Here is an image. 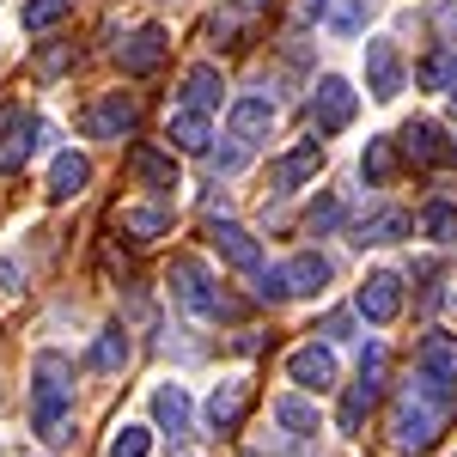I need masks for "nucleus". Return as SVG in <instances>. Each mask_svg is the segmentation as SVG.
Returning <instances> with one entry per match:
<instances>
[{
  "label": "nucleus",
  "instance_id": "nucleus-15",
  "mask_svg": "<svg viewBox=\"0 0 457 457\" xmlns=\"http://www.w3.org/2000/svg\"><path fill=\"white\" fill-rule=\"evenodd\" d=\"M245 409H250V385H245V378L220 385V390L208 396V421H213V433H238V421H245Z\"/></svg>",
  "mask_w": 457,
  "mask_h": 457
},
{
  "label": "nucleus",
  "instance_id": "nucleus-37",
  "mask_svg": "<svg viewBox=\"0 0 457 457\" xmlns=\"http://www.w3.org/2000/svg\"><path fill=\"white\" fill-rule=\"evenodd\" d=\"M323 336H336V342H342V336H353V317L348 312H329V317H323Z\"/></svg>",
  "mask_w": 457,
  "mask_h": 457
},
{
  "label": "nucleus",
  "instance_id": "nucleus-28",
  "mask_svg": "<svg viewBox=\"0 0 457 457\" xmlns=\"http://www.w3.org/2000/svg\"><path fill=\"white\" fill-rule=\"evenodd\" d=\"M122 360H129V336L110 323L104 336L92 342V372H122Z\"/></svg>",
  "mask_w": 457,
  "mask_h": 457
},
{
  "label": "nucleus",
  "instance_id": "nucleus-22",
  "mask_svg": "<svg viewBox=\"0 0 457 457\" xmlns=\"http://www.w3.org/2000/svg\"><path fill=\"white\" fill-rule=\"evenodd\" d=\"M421 378L457 385V336H427L421 342Z\"/></svg>",
  "mask_w": 457,
  "mask_h": 457
},
{
  "label": "nucleus",
  "instance_id": "nucleus-8",
  "mask_svg": "<svg viewBox=\"0 0 457 457\" xmlns=\"http://www.w3.org/2000/svg\"><path fill=\"white\" fill-rule=\"evenodd\" d=\"M31 403H73V366H68V353H55V348H43L31 360Z\"/></svg>",
  "mask_w": 457,
  "mask_h": 457
},
{
  "label": "nucleus",
  "instance_id": "nucleus-5",
  "mask_svg": "<svg viewBox=\"0 0 457 457\" xmlns=\"http://www.w3.org/2000/svg\"><path fill=\"white\" fill-rule=\"evenodd\" d=\"M353 86L342 79V73H323L312 92V135H336V129H348L353 122Z\"/></svg>",
  "mask_w": 457,
  "mask_h": 457
},
{
  "label": "nucleus",
  "instance_id": "nucleus-23",
  "mask_svg": "<svg viewBox=\"0 0 457 457\" xmlns=\"http://www.w3.org/2000/svg\"><path fill=\"white\" fill-rule=\"evenodd\" d=\"M31 427H37V439H49V445L73 439V403H31Z\"/></svg>",
  "mask_w": 457,
  "mask_h": 457
},
{
  "label": "nucleus",
  "instance_id": "nucleus-35",
  "mask_svg": "<svg viewBox=\"0 0 457 457\" xmlns=\"http://www.w3.org/2000/svg\"><path fill=\"white\" fill-rule=\"evenodd\" d=\"M336 220H342V202H336V195H323V202H317V208L305 213V226H312V232H329Z\"/></svg>",
  "mask_w": 457,
  "mask_h": 457
},
{
  "label": "nucleus",
  "instance_id": "nucleus-7",
  "mask_svg": "<svg viewBox=\"0 0 457 457\" xmlns=\"http://www.w3.org/2000/svg\"><path fill=\"white\" fill-rule=\"evenodd\" d=\"M37 135H43V122H37L31 110H12L6 122H0V171H25V159L37 153Z\"/></svg>",
  "mask_w": 457,
  "mask_h": 457
},
{
  "label": "nucleus",
  "instance_id": "nucleus-19",
  "mask_svg": "<svg viewBox=\"0 0 457 457\" xmlns=\"http://www.w3.org/2000/svg\"><path fill=\"white\" fill-rule=\"evenodd\" d=\"M86 183H92L86 153H55V165H49V202H73Z\"/></svg>",
  "mask_w": 457,
  "mask_h": 457
},
{
  "label": "nucleus",
  "instance_id": "nucleus-34",
  "mask_svg": "<svg viewBox=\"0 0 457 457\" xmlns=\"http://www.w3.org/2000/svg\"><path fill=\"white\" fill-rule=\"evenodd\" d=\"M153 452V433L146 427H122L116 439H110V457H146Z\"/></svg>",
  "mask_w": 457,
  "mask_h": 457
},
{
  "label": "nucleus",
  "instance_id": "nucleus-2",
  "mask_svg": "<svg viewBox=\"0 0 457 457\" xmlns=\"http://www.w3.org/2000/svg\"><path fill=\"white\" fill-rule=\"evenodd\" d=\"M171 293H177V305H183V312L226 317V299H220V287H213V275H208V262H202V256H177V262H171Z\"/></svg>",
  "mask_w": 457,
  "mask_h": 457
},
{
  "label": "nucleus",
  "instance_id": "nucleus-30",
  "mask_svg": "<svg viewBox=\"0 0 457 457\" xmlns=\"http://www.w3.org/2000/svg\"><path fill=\"white\" fill-rule=\"evenodd\" d=\"M372 6H378V0H336V6H329V31H336V37H353V31H366V19H372Z\"/></svg>",
  "mask_w": 457,
  "mask_h": 457
},
{
  "label": "nucleus",
  "instance_id": "nucleus-9",
  "mask_svg": "<svg viewBox=\"0 0 457 457\" xmlns=\"http://www.w3.org/2000/svg\"><path fill=\"white\" fill-rule=\"evenodd\" d=\"M226 129H232V141H262L269 129H275V98L269 92H245L238 104L226 110Z\"/></svg>",
  "mask_w": 457,
  "mask_h": 457
},
{
  "label": "nucleus",
  "instance_id": "nucleus-16",
  "mask_svg": "<svg viewBox=\"0 0 457 457\" xmlns=\"http://www.w3.org/2000/svg\"><path fill=\"white\" fill-rule=\"evenodd\" d=\"M220 92H226V79H220V68H213V62H195V68L183 73V104L195 110V116L220 110Z\"/></svg>",
  "mask_w": 457,
  "mask_h": 457
},
{
  "label": "nucleus",
  "instance_id": "nucleus-4",
  "mask_svg": "<svg viewBox=\"0 0 457 457\" xmlns=\"http://www.w3.org/2000/svg\"><path fill=\"white\" fill-rule=\"evenodd\" d=\"M135 122H141V104H135V92H104L98 104L79 116V129H86L92 141H122V135H135Z\"/></svg>",
  "mask_w": 457,
  "mask_h": 457
},
{
  "label": "nucleus",
  "instance_id": "nucleus-31",
  "mask_svg": "<svg viewBox=\"0 0 457 457\" xmlns=\"http://www.w3.org/2000/svg\"><path fill=\"white\" fill-rule=\"evenodd\" d=\"M372 403H378V385H366V378L348 385V396H342V433H353V427L366 421V415H372Z\"/></svg>",
  "mask_w": 457,
  "mask_h": 457
},
{
  "label": "nucleus",
  "instance_id": "nucleus-26",
  "mask_svg": "<svg viewBox=\"0 0 457 457\" xmlns=\"http://www.w3.org/2000/svg\"><path fill=\"white\" fill-rule=\"evenodd\" d=\"M68 12H73V0H25V6H19V25H25V31H55Z\"/></svg>",
  "mask_w": 457,
  "mask_h": 457
},
{
  "label": "nucleus",
  "instance_id": "nucleus-24",
  "mask_svg": "<svg viewBox=\"0 0 457 457\" xmlns=\"http://www.w3.org/2000/svg\"><path fill=\"white\" fill-rule=\"evenodd\" d=\"M415 79H421V92H457V49H433L415 68Z\"/></svg>",
  "mask_w": 457,
  "mask_h": 457
},
{
  "label": "nucleus",
  "instance_id": "nucleus-11",
  "mask_svg": "<svg viewBox=\"0 0 457 457\" xmlns=\"http://www.w3.org/2000/svg\"><path fill=\"white\" fill-rule=\"evenodd\" d=\"M366 92L390 104L396 92H403V55L390 49V43H366Z\"/></svg>",
  "mask_w": 457,
  "mask_h": 457
},
{
  "label": "nucleus",
  "instance_id": "nucleus-41",
  "mask_svg": "<svg viewBox=\"0 0 457 457\" xmlns=\"http://www.w3.org/2000/svg\"><path fill=\"white\" fill-rule=\"evenodd\" d=\"M452 305H457V299H452Z\"/></svg>",
  "mask_w": 457,
  "mask_h": 457
},
{
  "label": "nucleus",
  "instance_id": "nucleus-14",
  "mask_svg": "<svg viewBox=\"0 0 457 457\" xmlns=\"http://www.w3.org/2000/svg\"><path fill=\"white\" fill-rule=\"evenodd\" d=\"M165 55H171L165 31H159V25H141V31L122 43V73H135V79H141V73H153L159 62H165Z\"/></svg>",
  "mask_w": 457,
  "mask_h": 457
},
{
  "label": "nucleus",
  "instance_id": "nucleus-10",
  "mask_svg": "<svg viewBox=\"0 0 457 457\" xmlns=\"http://www.w3.org/2000/svg\"><path fill=\"white\" fill-rule=\"evenodd\" d=\"M323 171V141H299L293 146V153H281V159H275V165H269V183H275V189H299V183H312V177Z\"/></svg>",
  "mask_w": 457,
  "mask_h": 457
},
{
  "label": "nucleus",
  "instance_id": "nucleus-39",
  "mask_svg": "<svg viewBox=\"0 0 457 457\" xmlns=\"http://www.w3.org/2000/svg\"><path fill=\"white\" fill-rule=\"evenodd\" d=\"M439 25H445V31H457V0H445V6H439Z\"/></svg>",
  "mask_w": 457,
  "mask_h": 457
},
{
  "label": "nucleus",
  "instance_id": "nucleus-27",
  "mask_svg": "<svg viewBox=\"0 0 457 457\" xmlns=\"http://www.w3.org/2000/svg\"><path fill=\"white\" fill-rule=\"evenodd\" d=\"M275 421H281L293 439H305V433H317V403H305V396H281V403H275Z\"/></svg>",
  "mask_w": 457,
  "mask_h": 457
},
{
  "label": "nucleus",
  "instance_id": "nucleus-12",
  "mask_svg": "<svg viewBox=\"0 0 457 457\" xmlns=\"http://www.w3.org/2000/svg\"><path fill=\"white\" fill-rule=\"evenodd\" d=\"M287 378L305 385V390H329V385H336V353L317 348V342L293 348V353H287Z\"/></svg>",
  "mask_w": 457,
  "mask_h": 457
},
{
  "label": "nucleus",
  "instance_id": "nucleus-13",
  "mask_svg": "<svg viewBox=\"0 0 457 457\" xmlns=\"http://www.w3.org/2000/svg\"><path fill=\"white\" fill-rule=\"evenodd\" d=\"M403 153H409L415 165H433V171H439V165H452V159H457V153H452V141H445V129H439V122H409V129H403Z\"/></svg>",
  "mask_w": 457,
  "mask_h": 457
},
{
  "label": "nucleus",
  "instance_id": "nucleus-33",
  "mask_svg": "<svg viewBox=\"0 0 457 457\" xmlns=\"http://www.w3.org/2000/svg\"><path fill=\"white\" fill-rule=\"evenodd\" d=\"M415 226H421L427 238H439V245H445V238L457 232V213H452V202H433V208H421V220H415Z\"/></svg>",
  "mask_w": 457,
  "mask_h": 457
},
{
  "label": "nucleus",
  "instance_id": "nucleus-1",
  "mask_svg": "<svg viewBox=\"0 0 457 457\" xmlns=\"http://www.w3.org/2000/svg\"><path fill=\"white\" fill-rule=\"evenodd\" d=\"M452 385H439V378H421V385L403 390V403H396V421H390V439H396V452H427L433 439H439V421L452 415Z\"/></svg>",
  "mask_w": 457,
  "mask_h": 457
},
{
  "label": "nucleus",
  "instance_id": "nucleus-20",
  "mask_svg": "<svg viewBox=\"0 0 457 457\" xmlns=\"http://www.w3.org/2000/svg\"><path fill=\"white\" fill-rule=\"evenodd\" d=\"M129 171L141 177L146 189H177V159L159 153V146H135V153H129Z\"/></svg>",
  "mask_w": 457,
  "mask_h": 457
},
{
  "label": "nucleus",
  "instance_id": "nucleus-17",
  "mask_svg": "<svg viewBox=\"0 0 457 457\" xmlns=\"http://www.w3.org/2000/svg\"><path fill=\"white\" fill-rule=\"evenodd\" d=\"M116 232H122L129 245H153V238L171 232V213L165 208H116Z\"/></svg>",
  "mask_w": 457,
  "mask_h": 457
},
{
  "label": "nucleus",
  "instance_id": "nucleus-40",
  "mask_svg": "<svg viewBox=\"0 0 457 457\" xmlns=\"http://www.w3.org/2000/svg\"><path fill=\"white\" fill-rule=\"evenodd\" d=\"M226 6H238V12H256V6H269V0H226Z\"/></svg>",
  "mask_w": 457,
  "mask_h": 457
},
{
  "label": "nucleus",
  "instance_id": "nucleus-18",
  "mask_svg": "<svg viewBox=\"0 0 457 457\" xmlns=\"http://www.w3.org/2000/svg\"><path fill=\"white\" fill-rule=\"evenodd\" d=\"M213 250H220V256H226V262H232V269H262V250H256V238H250L245 226H232V220H220V226H213Z\"/></svg>",
  "mask_w": 457,
  "mask_h": 457
},
{
  "label": "nucleus",
  "instance_id": "nucleus-38",
  "mask_svg": "<svg viewBox=\"0 0 457 457\" xmlns=\"http://www.w3.org/2000/svg\"><path fill=\"white\" fill-rule=\"evenodd\" d=\"M323 6H329V0H299V25H312L317 12H323Z\"/></svg>",
  "mask_w": 457,
  "mask_h": 457
},
{
  "label": "nucleus",
  "instance_id": "nucleus-32",
  "mask_svg": "<svg viewBox=\"0 0 457 457\" xmlns=\"http://www.w3.org/2000/svg\"><path fill=\"white\" fill-rule=\"evenodd\" d=\"M390 171H396L390 141H366V153H360V177H366V183H390Z\"/></svg>",
  "mask_w": 457,
  "mask_h": 457
},
{
  "label": "nucleus",
  "instance_id": "nucleus-3",
  "mask_svg": "<svg viewBox=\"0 0 457 457\" xmlns=\"http://www.w3.org/2000/svg\"><path fill=\"white\" fill-rule=\"evenodd\" d=\"M323 281H329V256L305 250V256H293L281 269H269L256 293H262V299H299V293H323Z\"/></svg>",
  "mask_w": 457,
  "mask_h": 457
},
{
  "label": "nucleus",
  "instance_id": "nucleus-25",
  "mask_svg": "<svg viewBox=\"0 0 457 457\" xmlns=\"http://www.w3.org/2000/svg\"><path fill=\"white\" fill-rule=\"evenodd\" d=\"M208 116H195V110H177L171 116V135H165V141L177 146V153H208Z\"/></svg>",
  "mask_w": 457,
  "mask_h": 457
},
{
  "label": "nucleus",
  "instance_id": "nucleus-6",
  "mask_svg": "<svg viewBox=\"0 0 457 457\" xmlns=\"http://www.w3.org/2000/svg\"><path fill=\"white\" fill-rule=\"evenodd\" d=\"M353 312L366 317V323H396V312H403V281H396L390 269L366 275L360 293H353Z\"/></svg>",
  "mask_w": 457,
  "mask_h": 457
},
{
  "label": "nucleus",
  "instance_id": "nucleus-21",
  "mask_svg": "<svg viewBox=\"0 0 457 457\" xmlns=\"http://www.w3.org/2000/svg\"><path fill=\"white\" fill-rule=\"evenodd\" d=\"M153 421L165 427L171 439L189 433V396H183V385H159V390H153Z\"/></svg>",
  "mask_w": 457,
  "mask_h": 457
},
{
  "label": "nucleus",
  "instance_id": "nucleus-29",
  "mask_svg": "<svg viewBox=\"0 0 457 457\" xmlns=\"http://www.w3.org/2000/svg\"><path fill=\"white\" fill-rule=\"evenodd\" d=\"M409 226H415L409 213L390 208V213H378V220H366V226H360V245H396V238H403Z\"/></svg>",
  "mask_w": 457,
  "mask_h": 457
},
{
  "label": "nucleus",
  "instance_id": "nucleus-36",
  "mask_svg": "<svg viewBox=\"0 0 457 457\" xmlns=\"http://www.w3.org/2000/svg\"><path fill=\"white\" fill-rule=\"evenodd\" d=\"M68 62H73V49H68V43H55V49H43V55H37V68H43V73H62Z\"/></svg>",
  "mask_w": 457,
  "mask_h": 457
}]
</instances>
